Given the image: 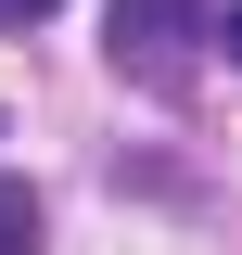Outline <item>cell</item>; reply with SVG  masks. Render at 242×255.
Segmentation results:
<instances>
[{
	"mask_svg": "<svg viewBox=\"0 0 242 255\" xmlns=\"http://www.w3.org/2000/svg\"><path fill=\"white\" fill-rule=\"evenodd\" d=\"M64 0H0V38H26V26H51Z\"/></svg>",
	"mask_w": 242,
	"mask_h": 255,
	"instance_id": "cell-3",
	"label": "cell"
},
{
	"mask_svg": "<svg viewBox=\"0 0 242 255\" xmlns=\"http://www.w3.org/2000/svg\"><path fill=\"white\" fill-rule=\"evenodd\" d=\"M38 230H51V217H38V191L0 179V255H38Z\"/></svg>",
	"mask_w": 242,
	"mask_h": 255,
	"instance_id": "cell-2",
	"label": "cell"
},
{
	"mask_svg": "<svg viewBox=\"0 0 242 255\" xmlns=\"http://www.w3.org/2000/svg\"><path fill=\"white\" fill-rule=\"evenodd\" d=\"M204 38H217V51H230V64H242V0H230V13H217V26H204Z\"/></svg>",
	"mask_w": 242,
	"mask_h": 255,
	"instance_id": "cell-4",
	"label": "cell"
},
{
	"mask_svg": "<svg viewBox=\"0 0 242 255\" xmlns=\"http://www.w3.org/2000/svg\"><path fill=\"white\" fill-rule=\"evenodd\" d=\"M204 0H115L102 13V51H115V77H140V90H179L191 51H204Z\"/></svg>",
	"mask_w": 242,
	"mask_h": 255,
	"instance_id": "cell-1",
	"label": "cell"
}]
</instances>
